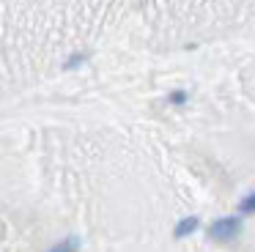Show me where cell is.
<instances>
[{"instance_id":"cell-1","label":"cell","mask_w":255,"mask_h":252,"mask_svg":"<svg viewBox=\"0 0 255 252\" xmlns=\"http://www.w3.org/2000/svg\"><path fill=\"white\" fill-rule=\"evenodd\" d=\"M239 233H242V219L239 217H220L209 225V230H206L209 241H217V244H228V241H233Z\"/></svg>"},{"instance_id":"cell-2","label":"cell","mask_w":255,"mask_h":252,"mask_svg":"<svg viewBox=\"0 0 255 252\" xmlns=\"http://www.w3.org/2000/svg\"><path fill=\"white\" fill-rule=\"evenodd\" d=\"M200 225V219L198 217H187V219H181V222L176 225V230H173V239H184V236H189V233H195V228Z\"/></svg>"},{"instance_id":"cell-3","label":"cell","mask_w":255,"mask_h":252,"mask_svg":"<svg viewBox=\"0 0 255 252\" xmlns=\"http://www.w3.org/2000/svg\"><path fill=\"white\" fill-rule=\"evenodd\" d=\"M77 250H80V239L77 236H69V239L58 241L55 247H50L47 252H77Z\"/></svg>"},{"instance_id":"cell-4","label":"cell","mask_w":255,"mask_h":252,"mask_svg":"<svg viewBox=\"0 0 255 252\" xmlns=\"http://www.w3.org/2000/svg\"><path fill=\"white\" fill-rule=\"evenodd\" d=\"M239 211L242 214H255V192H250V195L239 203Z\"/></svg>"},{"instance_id":"cell-5","label":"cell","mask_w":255,"mask_h":252,"mask_svg":"<svg viewBox=\"0 0 255 252\" xmlns=\"http://www.w3.org/2000/svg\"><path fill=\"white\" fill-rule=\"evenodd\" d=\"M85 60H88V52H77V55H72V58L63 63V69H77V66H83Z\"/></svg>"},{"instance_id":"cell-6","label":"cell","mask_w":255,"mask_h":252,"mask_svg":"<svg viewBox=\"0 0 255 252\" xmlns=\"http://www.w3.org/2000/svg\"><path fill=\"white\" fill-rule=\"evenodd\" d=\"M184 102H187V93H184V91L170 93V104H184Z\"/></svg>"}]
</instances>
